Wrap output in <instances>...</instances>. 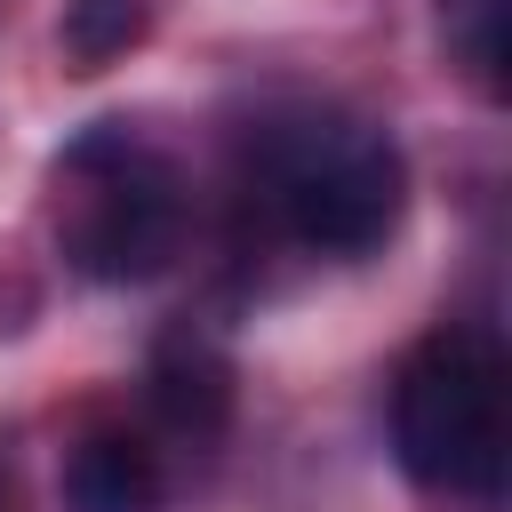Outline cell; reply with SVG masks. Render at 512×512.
<instances>
[{
    "mask_svg": "<svg viewBox=\"0 0 512 512\" xmlns=\"http://www.w3.org/2000/svg\"><path fill=\"white\" fill-rule=\"evenodd\" d=\"M264 200L288 224V240L320 256H368L400 224L408 168L384 128L344 112H304L264 136Z\"/></svg>",
    "mask_w": 512,
    "mask_h": 512,
    "instance_id": "obj_1",
    "label": "cell"
},
{
    "mask_svg": "<svg viewBox=\"0 0 512 512\" xmlns=\"http://www.w3.org/2000/svg\"><path fill=\"white\" fill-rule=\"evenodd\" d=\"M504 352L472 328L424 336L392 376V448L416 488L480 496L504 488Z\"/></svg>",
    "mask_w": 512,
    "mask_h": 512,
    "instance_id": "obj_2",
    "label": "cell"
},
{
    "mask_svg": "<svg viewBox=\"0 0 512 512\" xmlns=\"http://www.w3.org/2000/svg\"><path fill=\"white\" fill-rule=\"evenodd\" d=\"M56 176L72 184V216H64V256L88 280H152L176 240H184V192L176 168L160 152H144L120 120L88 128Z\"/></svg>",
    "mask_w": 512,
    "mask_h": 512,
    "instance_id": "obj_3",
    "label": "cell"
},
{
    "mask_svg": "<svg viewBox=\"0 0 512 512\" xmlns=\"http://www.w3.org/2000/svg\"><path fill=\"white\" fill-rule=\"evenodd\" d=\"M152 408L168 432L184 440H216L224 416H232V368L208 336H168L152 352Z\"/></svg>",
    "mask_w": 512,
    "mask_h": 512,
    "instance_id": "obj_4",
    "label": "cell"
},
{
    "mask_svg": "<svg viewBox=\"0 0 512 512\" xmlns=\"http://www.w3.org/2000/svg\"><path fill=\"white\" fill-rule=\"evenodd\" d=\"M64 512H160V456L128 432H96L64 456Z\"/></svg>",
    "mask_w": 512,
    "mask_h": 512,
    "instance_id": "obj_5",
    "label": "cell"
},
{
    "mask_svg": "<svg viewBox=\"0 0 512 512\" xmlns=\"http://www.w3.org/2000/svg\"><path fill=\"white\" fill-rule=\"evenodd\" d=\"M440 40L464 64V80L480 96H504V64H512V0H440Z\"/></svg>",
    "mask_w": 512,
    "mask_h": 512,
    "instance_id": "obj_6",
    "label": "cell"
},
{
    "mask_svg": "<svg viewBox=\"0 0 512 512\" xmlns=\"http://www.w3.org/2000/svg\"><path fill=\"white\" fill-rule=\"evenodd\" d=\"M136 40H144V0H72L64 8V56L80 72H104Z\"/></svg>",
    "mask_w": 512,
    "mask_h": 512,
    "instance_id": "obj_7",
    "label": "cell"
}]
</instances>
